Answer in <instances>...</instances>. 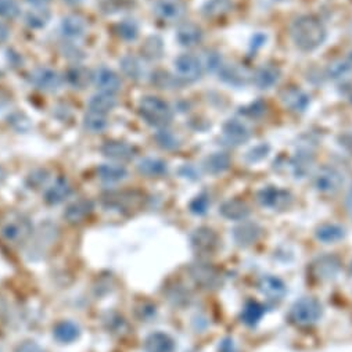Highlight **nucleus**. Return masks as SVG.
Instances as JSON below:
<instances>
[{
  "label": "nucleus",
  "mask_w": 352,
  "mask_h": 352,
  "mask_svg": "<svg viewBox=\"0 0 352 352\" xmlns=\"http://www.w3.org/2000/svg\"><path fill=\"white\" fill-rule=\"evenodd\" d=\"M290 35L300 50L314 51L325 43L327 31L323 23L315 16H301L293 21Z\"/></svg>",
  "instance_id": "f257e3e1"
},
{
  "label": "nucleus",
  "mask_w": 352,
  "mask_h": 352,
  "mask_svg": "<svg viewBox=\"0 0 352 352\" xmlns=\"http://www.w3.org/2000/svg\"><path fill=\"white\" fill-rule=\"evenodd\" d=\"M139 114L142 119L156 128H167L172 121V110L167 102L157 96H145L139 103Z\"/></svg>",
  "instance_id": "f03ea898"
},
{
  "label": "nucleus",
  "mask_w": 352,
  "mask_h": 352,
  "mask_svg": "<svg viewBox=\"0 0 352 352\" xmlns=\"http://www.w3.org/2000/svg\"><path fill=\"white\" fill-rule=\"evenodd\" d=\"M322 316V305L318 300L304 297L294 303L290 311V320L297 326H311Z\"/></svg>",
  "instance_id": "7ed1b4c3"
},
{
  "label": "nucleus",
  "mask_w": 352,
  "mask_h": 352,
  "mask_svg": "<svg viewBox=\"0 0 352 352\" xmlns=\"http://www.w3.org/2000/svg\"><path fill=\"white\" fill-rule=\"evenodd\" d=\"M32 231L34 226L31 221L24 215L16 214L2 225L0 233H2L5 240H8L9 243L20 244L24 243L32 235Z\"/></svg>",
  "instance_id": "20e7f679"
},
{
  "label": "nucleus",
  "mask_w": 352,
  "mask_h": 352,
  "mask_svg": "<svg viewBox=\"0 0 352 352\" xmlns=\"http://www.w3.org/2000/svg\"><path fill=\"white\" fill-rule=\"evenodd\" d=\"M175 71H176V77L180 81H185L187 84H193L196 81H198L202 75V62L200 61L198 57H196L194 54L186 53V54H180L175 61Z\"/></svg>",
  "instance_id": "39448f33"
},
{
  "label": "nucleus",
  "mask_w": 352,
  "mask_h": 352,
  "mask_svg": "<svg viewBox=\"0 0 352 352\" xmlns=\"http://www.w3.org/2000/svg\"><path fill=\"white\" fill-rule=\"evenodd\" d=\"M190 277L194 280V283L201 289L209 290L217 289L221 285V274L220 272L209 263H194L189 269Z\"/></svg>",
  "instance_id": "423d86ee"
},
{
  "label": "nucleus",
  "mask_w": 352,
  "mask_h": 352,
  "mask_svg": "<svg viewBox=\"0 0 352 352\" xmlns=\"http://www.w3.org/2000/svg\"><path fill=\"white\" fill-rule=\"evenodd\" d=\"M30 82L36 89L51 93V92H57L62 86L64 80L57 71H54V69L47 67H39L31 73Z\"/></svg>",
  "instance_id": "0eeeda50"
},
{
  "label": "nucleus",
  "mask_w": 352,
  "mask_h": 352,
  "mask_svg": "<svg viewBox=\"0 0 352 352\" xmlns=\"http://www.w3.org/2000/svg\"><path fill=\"white\" fill-rule=\"evenodd\" d=\"M142 196L136 191H114L103 197V202L107 208L118 209L119 213H132V209H137L142 204Z\"/></svg>",
  "instance_id": "6e6552de"
},
{
  "label": "nucleus",
  "mask_w": 352,
  "mask_h": 352,
  "mask_svg": "<svg viewBox=\"0 0 352 352\" xmlns=\"http://www.w3.org/2000/svg\"><path fill=\"white\" fill-rule=\"evenodd\" d=\"M344 183L342 174L334 167H323L315 176V187L325 194H333L340 190Z\"/></svg>",
  "instance_id": "1a4fd4ad"
},
{
  "label": "nucleus",
  "mask_w": 352,
  "mask_h": 352,
  "mask_svg": "<svg viewBox=\"0 0 352 352\" xmlns=\"http://www.w3.org/2000/svg\"><path fill=\"white\" fill-rule=\"evenodd\" d=\"M258 289L262 293V296L266 297V300L273 304L280 303L285 298V296L288 293V289H286V285L283 283V280L276 277V276H272V274H266L259 279Z\"/></svg>",
  "instance_id": "9d476101"
},
{
  "label": "nucleus",
  "mask_w": 352,
  "mask_h": 352,
  "mask_svg": "<svg viewBox=\"0 0 352 352\" xmlns=\"http://www.w3.org/2000/svg\"><path fill=\"white\" fill-rule=\"evenodd\" d=\"M258 201L266 208L283 209L292 202V196L286 190H281L276 186H268L258 193Z\"/></svg>",
  "instance_id": "9b49d317"
},
{
  "label": "nucleus",
  "mask_w": 352,
  "mask_h": 352,
  "mask_svg": "<svg viewBox=\"0 0 352 352\" xmlns=\"http://www.w3.org/2000/svg\"><path fill=\"white\" fill-rule=\"evenodd\" d=\"M93 84L102 93L110 95H115L122 86L119 75L107 67H100L96 69V73L93 74Z\"/></svg>",
  "instance_id": "f8f14e48"
},
{
  "label": "nucleus",
  "mask_w": 352,
  "mask_h": 352,
  "mask_svg": "<svg viewBox=\"0 0 352 352\" xmlns=\"http://www.w3.org/2000/svg\"><path fill=\"white\" fill-rule=\"evenodd\" d=\"M191 247L197 254H213L218 247V236L214 231L208 228H200L194 231L190 237Z\"/></svg>",
  "instance_id": "ddd939ff"
},
{
  "label": "nucleus",
  "mask_w": 352,
  "mask_h": 352,
  "mask_svg": "<svg viewBox=\"0 0 352 352\" xmlns=\"http://www.w3.org/2000/svg\"><path fill=\"white\" fill-rule=\"evenodd\" d=\"M250 136H251V130L243 119L233 118L224 125V137L232 146H240L246 143L250 139Z\"/></svg>",
  "instance_id": "4468645a"
},
{
  "label": "nucleus",
  "mask_w": 352,
  "mask_h": 352,
  "mask_svg": "<svg viewBox=\"0 0 352 352\" xmlns=\"http://www.w3.org/2000/svg\"><path fill=\"white\" fill-rule=\"evenodd\" d=\"M93 202L88 198H81L69 204L64 211V218L68 224L80 225L85 222L93 213Z\"/></svg>",
  "instance_id": "2eb2a0df"
},
{
  "label": "nucleus",
  "mask_w": 352,
  "mask_h": 352,
  "mask_svg": "<svg viewBox=\"0 0 352 352\" xmlns=\"http://www.w3.org/2000/svg\"><path fill=\"white\" fill-rule=\"evenodd\" d=\"M280 99H281V103H283V106L289 111L296 113V114L305 113L311 104L309 96L298 88H289V89L283 91Z\"/></svg>",
  "instance_id": "dca6fc26"
},
{
  "label": "nucleus",
  "mask_w": 352,
  "mask_h": 352,
  "mask_svg": "<svg viewBox=\"0 0 352 352\" xmlns=\"http://www.w3.org/2000/svg\"><path fill=\"white\" fill-rule=\"evenodd\" d=\"M185 5L180 0H157L154 5L156 16L167 23L179 21L185 16Z\"/></svg>",
  "instance_id": "f3484780"
},
{
  "label": "nucleus",
  "mask_w": 352,
  "mask_h": 352,
  "mask_svg": "<svg viewBox=\"0 0 352 352\" xmlns=\"http://www.w3.org/2000/svg\"><path fill=\"white\" fill-rule=\"evenodd\" d=\"M102 154L115 161H130L136 156V148L121 140H108L102 146Z\"/></svg>",
  "instance_id": "a211bd4d"
},
{
  "label": "nucleus",
  "mask_w": 352,
  "mask_h": 352,
  "mask_svg": "<svg viewBox=\"0 0 352 352\" xmlns=\"http://www.w3.org/2000/svg\"><path fill=\"white\" fill-rule=\"evenodd\" d=\"M218 73L224 82L237 88L247 85L251 78L247 69L239 64H224Z\"/></svg>",
  "instance_id": "6ab92c4d"
},
{
  "label": "nucleus",
  "mask_w": 352,
  "mask_h": 352,
  "mask_svg": "<svg viewBox=\"0 0 352 352\" xmlns=\"http://www.w3.org/2000/svg\"><path fill=\"white\" fill-rule=\"evenodd\" d=\"M88 25L86 21L81 16L75 14H69L61 20L60 24V31L61 35L67 39H80L86 34Z\"/></svg>",
  "instance_id": "aec40b11"
},
{
  "label": "nucleus",
  "mask_w": 352,
  "mask_h": 352,
  "mask_svg": "<svg viewBox=\"0 0 352 352\" xmlns=\"http://www.w3.org/2000/svg\"><path fill=\"white\" fill-rule=\"evenodd\" d=\"M280 80V69L274 65H262L253 75V81L258 89L268 91L273 88Z\"/></svg>",
  "instance_id": "412c9836"
},
{
  "label": "nucleus",
  "mask_w": 352,
  "mask_h": 352,
  "mask_svg": "<svg viewBox=\"0 0 352 352\" xmlns=\"http://www.w3.org/2000/svg\"><path fill=\"white\" fill-rule=\"evenodd\" d=\"M176 40L183 47H194L202 40V31L194 23H183L178 28Z\"/></svg>",
  "instance_id": "4be33fe9"
},
{
  "label": "nucleus",
  "mask_w": 352,
  "mask_h": 352,
  "mask_svg": "<svg viewBox=\"0 0 352 352\" xmlns=\"http://www.w3.org/2000/svg\"><path fill=\"white\" fill-rule=\"evenodd\" d=\"M73 189L65 178H58L45 193V201L49 205H57L71 196Z\"/></svg>",
  "instance_id": "5701e85b"
},
{
  "label": "nucleus",
  "mask_w": 352,
  "mask_h": 352,
  "mask_svg": "<svg viewBox=\"0 0 352 352\" xmlns=\"http://www.w3.org/2000/svg\"><path fill=\"white\" fill-rule=\"evenodd\" d=\"M54 338L61 344H71L81 336V329L71 320H61L53 327Z\"/></svg>",
  "instance_id": "b1692460"
},
{
  "label": "nucleus",
  "mask_w": 352,
  "mask_h": 352,
  "mask_svg": "<svg viewBox=\"0 0 352 352\" xmlns=\"http://www.w3.org/2000/svg\"><path fill=\"white\" fill-rule=\"evenodd\" d=\"M175 341L165 333L156 331L150 334L145 342L146 352H175Z\"/></svg>",
  "instance_id": "393cba45"
},
{
  "label": "nucleus",
  "mask_w": 352,
  "mask_h": 352,
  "mask_svg": "<svg viewBox=\"0 0 352 352\" xmlns=\"http://www.w3.org/2000/svg\"><path fill=\"white\" fill-rule=\"evenodd\" d=\"M137 171L140 175H143L146 178H161L167 174L168 167L167 163H164L160 159L148 157L137 164Z\"/></svg>",
  "instance_id": "a878e982"
},
{
  "label": "nucleus",
  "mask_w": 352,
  "mask_h": 352,
  "mask_svg": "<svg viewBox=\"0 0 352 352\" xmlns=\"http://www.w3.org/2000/svg\"><path fill=\"white\" fill-rule=\"evenodd\" d=\"M65 80L74 89H85L93 81V74L82 65H74L67 71Z\"/></svg>",
  "instance_id": "bb28decb"
},
{
  "label": "nucleus",
  "mask_w": 352,
  "mask_h": 352,
  "mask_svg": "<svg viewBox=\"0 0 352 352\" xmlns=\"http://www.w3.org/2000/svg\"><path fill=\"white\" fill-rule=\"evenodd\" d=\"M121 69L125 77H128L132 81L142 80L145 75V67L137 57L134 56H125L119 61Z\"/></svg>",
  "instance_id": "cd10ccee"
},
{
  "label": "nucleus",
  "mask_w": 352,
  "mask_h": 352,
  "mask_svg": "<svg viewBox=\"0 0 352 352\" xmlns=\"http://www.w3.org/2000/svg\"><path fill=\"white\" fill-rule=\"evenodd\" d=\"M220 211L225 218L233 220V221L244 220L250 214L248 205L242 200H228L222 204Z\"/></svg>",
  "instance_id": "c85d7f7f"
},
{
  "label": "nucleus",
  "mask_w": 352,
  "mask_h": 352,
  "mask_svg": "<svg viewBox=\"0 0 352 352\" xmlns=\"http://www.w3.org/2000/svg\"><path fill=\"white\" fill-rule=\"evenodd\" d=\"M259 235H261V229L255 224H243L239 228H236L233 232L235 242L243 247H247L255 243Z\"/></svg>",
  "instance_id": "c756f323"
},
{
  "label": "nucleus",
  "mask_w": 352,
  "mask_h": 352,
  "mask_svg": "<svg viewBox=\"0 0 352 352\" xmlns=\"http://www.w3.org/2000/svg\"><path fill=\"white\" fill-rule=\"evenodd\" d=\"M97 176L103 182L117 183L128 176V171L125 167L118 164H104L97 168Z\"/></svg>",
  "instance_id": "7c9ffc66"
},
{
  "label": "nucleus",
  "mask_w": 352,
  "mask_h": 352,
  "mask_svg": "<svg viewBox=\"0 0 352 352\" xmlns=\"http://www.w3.org/2000/svg\"><path fill=\"white\" fill-rule=\"evenodd\" d=\"M117 99L114 95L110 93H97L91 97L89 100V110L100 113V114H108L117 107Z\"/></svg>",
  "instance_id": "2f4dec72"
},
{
  "label": "nucleus",
  "mask_w": 352,
  "mask_h": 352,
  "mask_svg": "<svg viewBox=\"0 0 352 352\" xmlns=\"http://www.w3.org/2000/svg\"><path fill=\"white\" fill-rule=\"evenodd\" d=\"M352 73V51L348 53L344 58L336 60L329 67V77L334 81H340L348 77Z\"/></svg>",
  "instance_id": "473e14b6"
},
{
  "label": "nucleus",
  "mask_w": 352,
  "mask_h": 352,
  "mask_svg": "<svg viewBox=\"0 0 352 352\" xmlns=\"http://www.w3.org/2000/svg\"><path fill=\"white\" fill-rule=\"evenodd\" d=\"M107 126L108 121L104 114L89 110L84 117V129L89 133H103Z\"/></svg>",
  "instance_id": "72a5a7b5"
},
{
  "label": "nucleus",
  "mask_w": 352,
  "mask_h": 352,
  "mask_svg": "<svg viewBox=\"0 0 352 352\" xmlns=\"http://www.w3.org/2000/svg\"><path fill=\"white\" fill-rule=\"evenodd\" d=\"M263 314H265V307L263 305H261L257 301H248L244 305L240 318H242V322L246 326L253 327V326L258 325V322L262 319Z\"/></svg>",
  "instance_id": "f704fd0d"
},
{
  "label": "nucleus",
  "mask_w": 352,
  "mask_h": 352,
  "mask_svg": "<svg viewBox=\"0 0 352 352\" xmlns=\"http://www.w3.org/2000/svg\"><path fill=\"white\" fill-rule=\"evenodd\" d=\"M345 236V231L344 228L334 225V224H326L318 228L316 231V237L319 242L325 243V244H330V243H336L338 240H341Z\"/></svg>",
  "instance_id": "c9c22d12"
},
{
  "label": "nucleus",
  "mask_w": 352,
  "mask_h": 352,
  "mask_svg": "<svg viewBox=\"0 0 352 352\" xmlns=\"http://www.w3.org/2000/svg\"><path fill=\"white\" fill-rule=\"evenodd\" d=\"M315 276L319 279H331L338 272V261L333 257H323L314 263Z\"/></svg>",
  "instance_id": "e433bc0d"
},
{
  "label": "nucleus",
  "mask_w": 352,
  "mask_h": 352,
  "mask_svg": "<svg viewBox=\"0 0 352 352\" xmlns=\"http://www.w3.org/2000/svg\"><path fill=\"white\" fill-rule=\"evenodd\" d=\"M231 8L229 0H208L202 6V14L208 19H218L229 13Z\"/></svg>",
  "instance_id": "4c0bfd02"
},
{
  "label": "nucleus",
  "mask_w": 352,
  "mask_h": 352,
  "mask_svg": "<svg viewBox=\"0 0 352 352\" xmlns=\"http://www.w3.org/2000/svg\"><path fill=\"white\" fill-rule=\"evenodd\" d=\"M231 165V159L224 153H214L207 157L205 160V169L209 174H222L225 172Z\"/></svg>",
  "instance_id": "58836bf2"
},
{
  "label": "nucleus",
  "mask_w": 352,
  "mask_h": 352,
  "mask_svg": "<svg viewBox=\"0 0 352 352\" xmlns=\"http://www.w3.org/2000/svg\"><path fill=\"white\" fill-rule=\"evenodd\" d=\"M114 34L126 42H132L139 36V25L134 20H122L114 25Z\"/></svg>",
  "instance_id": "ea45409f"
},
{
  "label": "nucleus",
  "mask_w": 352,
  "mask_h": 352,
  "mask_svg": "<svg viewBox=\"0 0 352 352\" xmlns=\"http://www.w3.org/2000/svg\"><path fill=\"white\" fill-rule=\"evenodd\" d=\"M50 20V13L49 10L43 9V8H35L32 10H30L25 16V23L30 28L34 30H39L43 28Z\"/></svg>",
  "instance_id": "a19ab883"
},
{
  "label": "nucleus",
  "mask_w": 352,
  "mask_h": 352,
  "mask_svg": "<svg viewBox=\"0 0 352 352\" xmlns=\"http://www.w3.org/2000/svg\"><path fill=\"white\" fill-rule=\"evenodd\" d=\"M312 164H314V157L308 152L297 153L293 163H292L294 174L297 175V178H304L311 171Z\"/></svg>",
  "instance_id": "79ce46f5"
},
{
  "label": "nucleus",
  "mask_w": 352,
  "mask_h": 352,
  "mask_svg": "<svg viewBox=\"0 0 352 352\" xmlns=\"http://www.w3.org/2000/svg\"><path fill=\"white\" fill-rule=\"evenodd\" d=\"M163 42L157 36H152L146 40V43L142 47V54L148 60H159L163 56Z\"/></svg>",
  "instance_id": "37998d69"
},
{
  "label": "nucleus",
  "mask_w": 352,
  "mask_h": 352,
  "mask_svg": "<svg viewBox=\"0 0 352 352\" xmlns=\"http://www.w3.org/2000/svg\"><path fill=\"white\" fill-rule=\"evenodd\" d=\"M156 142L157 145L164 149V150H175L179 146V140L178 137L168 129H161L157 134H156Z\"/></svg>",
  "instance_id": "c03bdc74"
},
{
  "label": "nucleus",
  "mask_w": 352,
  "mask_h": 352,
  "mask_svg": "<svg viewBox=\"0 0 352 352\" xmlns=\"http://www.w3.org/2000/svg\"><path fill=\"white\" fill-rule=\"evenodd\" d=\"M21 14V8L16 0H0V17L14 20Z\"/></svg>",
  "instance_id": "a18cd8bd"
},
{
  "label": "nucleus",
  "mask_w": 352,
  "mask_h": 352,
  "mask_svg": "<svg viewBox=\"0 0 352 352\" xmlns=\"http://www.w3.org/2000/svg\"><path fill=\"white\" fill-rule=\"evenodd\" d=\"M130 0H103L100 3V9L106 14H117L128 9Z\"/></svg>",
  "instance_id": "49530a36"
},
{
  "label": "nucleus",
  "mask_w": 352,
  "mask_h": 352,
  "mask_svg": "<svg viewBox=\"0 0 352 352\" xmlns=\"http://www.w3.org/2000/svg\"><path fill=\"white\" fill-rule=\"evenodd\" d=\"M211 205V200H209V196L202 193V194H198L197 197H194L189 205L190 211L194 214V215H204L207 214V211Z\"/></svg>",
  "instance_id": "de8ad7c7"
},
{
  "label": "nucleus",
  "mask_w": 352,
  "mask_h": 352,
  "mask_svg": "<svg viewBox=\"0 0 352 352\" xmlns=\"http://www.w3.org/2000/svg\"><path fill=\"white\" fill-rule=\"evenodd\" d=\"M153 84L159 89H171L175 86V80L169 74L164 71H159L156 73V75H153Z\"/></svg>",
  "instance_id": "09e8293b"
},
{
  "label": "nucleus",
  "mask_w": 352,
  "mask_h": 352,
  "mask_svg": "<svg viewBox=\"0 0 352 352\" xmlns=\"http://www.w3.org/2000/svg\"><path fill=\"white\" fill-rule=\"evenodd\" d=\"M224 65L222 62V57L215 53V51H208L207 57H205V67L209 69V71H220L221 67Z\"/></svg>",
  "instance_id": "8fccbe9b"
},
{
  "label": "nucleus",
  "mask_w": 352,
  "mask_h": 352,
  "mask_svg": "<svg viewBox=\"0 0 352 352\" xmlns=\"http://www.w3.org/2000/svg\"><path fill=\"white\" fill-rule=\"evenodd\" d=\"M269 153V146L262 143V145H258L255 146L248 154H247V159L251 161V163H257V161H261L262 159H265Z\"/></svg>",
  "instance_id": "3c124183"
},
{
  "label": "nucleus",
  "mask_w": 352,
  "mask_h": 352,
  "mask_svg": "<svg viewBox=\"0 0 352 352\" xmlns=\"http://www.w3.org/2000/svg\"><path fill=\"white\" fill-rule=\"evenodd\" d=\"M16 352H45L43 348L36 344L35 341H25L23 344H20L16 349Z\"/></svg>",
  "instance_id": "603ef678"
},
{
  "label": "nucleus",
  "mask_w": 352,
  "mask_h": 352,
  "mask_svg": "<svg viewBox=\"0 0 352 352\" xmlns=\"http://www.w3.org/2000/svg\"><path fill=\"white\" fill-rule=\"evenodd\" d=\"M220 352H236L235 344L231 338H225L221 344H220Z\"/></svg>",
  "instance_id": "864d4df0"
},
{
  "label": "nucleus",
  "mask_w": 352,
  "mask_h": 352,
  "mask_svg": "<svg viewBox=\"0 0 352 352\" xmlns=\"http://www.w3.org/2000/svg\"><path fill=\"white\" fill-rule=\"evenodd\" d=\"M9 36H10L9 27L6 24H3V23H0V45L5 43L9 39Z\"/></svg>",
  "instance_id": "5fc2aeb1"
},
{
  "label": "nucleus",
  "mask_w": 352,
  "mask_h": 352,
  "mask_svg": "<svg viewBox=\"0 0 352 352\" xmlns=\"http://www.w3.org/2000/svg\"><path fill=\"white\" fill-rule=\"evenodd\" d=\"M265 42H266V35H263V34H257V35L253 38V46H254V49L262 47Z\"/></svg>",
  "instance_id": "6e6d98bb"
},
{
  "label": "nucleus",
  "mask_w": 352,
  "mask_h": 352,
  "mask_svg": "<svg viewBox=\"0 0 352 352\" xmlns=\"http://www.w3.org/2000/svg\"><path fill=\"white\" fill-rule=\"evenodd\" d=\"M341 145L347 148L349 152H352V133H345L341 137Z\"/></svg>",
  "instance_id": "4d7b16f0"
},
{
  "label": "nucleus",
  "mask_w": 352,
  "mask_h": 352,
  "mask_svg": "<svg viewBox=\"0 0 352 352\" xmlns=\"http://www.w3.org/2000/svg\"><path fill=\"white\" fill-rule=\"evenodd\" d=\"M347 208H348V213L352 218V185H351V187L348 190V196H347Z\"/></svg>",
  "instance_id": "13d9d810"
},
{
  "label": "nucleus",
  "mask_w": 352,
  "mask_h": 352,
  "mask_svg": "<svg viewBox=\"0 0 352 352\" xmlns=\"http://www.w3.org/2000/svg\"><path fill=\"white\" fill-rule=\"evenodd\" d=\"M28 3H31V5H34L35 8H43V6H46L47 3H50L51 0H27Z\"/></svg>",
  "instance_id": "bf43d9fd"
},
{
  "label": "nucleus",
  "mask_w": 352,
  "mask_h": 352,
  "mask_svg": "<svg viewBox=\"0 0 352 352\" xmlns=\"http://www.w3.org/2000/svg\"><path fill=\"white\" fill-rule=\"evenodd\" d=\"M344 95H345V97L352 103V86L345 88V89H344Z\"/></svg>",
  "instance_id": "052dcab7"
},
{
  "label": "nucleus",
  "mask_w": 352,
  "mask_h": 352,
  "mask_svg": "<svg viewBox=\"0 0 352 352\" xmlns=\"http://www.w3.org/2000/svg\"><path fill=\"white\" fill-rule=\"evenodd\" d=\"M62 2L67 5H80L84 0H62Z\"/></svg>",
  "instance_id": "680f3d73"
},
{
  "label": "nucleus",
  "mask_w": 352,
  "mask_h": 352,
  "mask_svg": "<svg viewBox=\"0 0 352 352\" xmlns=\"http://www.w3.org/2000/svg\"><path fill=\"white\" fill-rule=\"evenodd\" d=\"M351 273H352V263H351Z\"/></svg>",
  "instance_id": "e2e57ef3"
},
{
  "label": "nucleus",
  "mask_w": 352,
  "mask_h": 352,
  "mask_svg": "<svg viewBox=\"0 0 352 352\" xmlns=\"http://www.w3.org/2000/svg\"><path fill=\"white\" fill-rule=\"evenodd\" d=\"M351 35H352V30H351Z\"/></svg>",
  "instance_id": "0e129e2a"
}]
</instances>
